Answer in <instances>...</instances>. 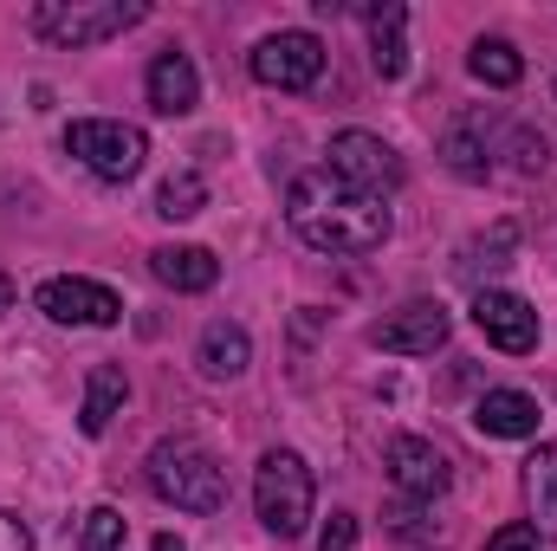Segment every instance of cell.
I'll return each mask as SVG.
<instances>
[{"label":"cell","mask_w":557,"mask_h":551,"mask_svg":"<svg viewBox=\"0 0 557 551\" xmlns=\"http://www.w3.org/2000/svg\"><path fill=\"white\" fill-rule=\"evenodd\" d=\"M143 91H149V111H162V118H188V111L201 105V72H195V59H188V52L162 46V52L149 59Z\"/></svg>","instance_id":"8fae6325"},{"label":"cell","mask_w":557,"mask_h":551,"mask_svg":"<svg viewBox=\"0 0 557 551\" xmlns=\"http://www.w3.org/2000/svg\"><path fill=\"white\" fill-rule=\"evenodd\" d=\"M143 20H149L143 0H39L33 7V33L52 46H104Z\"/></svg>","instance_id":"277c9868"},{"label":"cell","mask_w":557,"mask_h":551,"mask_svg":"<svg viewBox=\"0 0 557 551\" xmlns=\"http://www.w3.org/2000/svg\"><path fill=\"white\" fill-rule=\"evenodd\" d=\"M156 551H188V546H182L175 532H156Z\"/></svg>","instance_id":"484cf974"},{"label":"cell","mask_w":557,"mask_h":551,"mask_svg":"<svg viewBox=\"0 0 557 551\" xmlns=\"http://www.w3.org/2000/svg\"><path fill=\"white\" fill-rule=\"evenodd\" d=\"M318 551H357V513H331L318 532Z\"/></svg>","instance_id":"603a6c76"},{"label":"cell","mask_w":557,"mask_h":551,"mask_svg":"<svg viewBox=\"0 0 557 551\" xmlns=\"http://www.w3.org/2000/svg\"><path fill=\"white\" fill-rule=\"evenodd\" d=\"M473 421H480V434H493V441H525V434H539V403H532L525 390H486V396L473 403Z\"/></svg>","instance_id":"5bb4252c"},{"label":"cell","mask_w":557,"mask_h":551,"mask_svg":"<svg viewBox=\"0 0 557 551\" xmlns=\"http://www.w3.org/2000/svg\"><path fill=\"white\" fill-rule=\"evenodd\" d=\"M486 551H545V546H539V526H499Z\"/></svg>","instance_id":"cb8c5ba5"},{"label":"cell","mask_w":557,"mask_h":551,"mask_svg":"<svg viewBox=\"0 0 557 551\" xmlns=\"http://www.w3.org/2000/svg\"><path fill=\"white\" fill-rule=\"evenodd\" d=\"M143 474H149V493L169 500L175 513H221V506H227V474H221V461H214L201 441H188V434L156 441Z\"/></svg>","instance_id":"7a4b0ae2"},{"label":"cell","mask_w":557,"mask_h":551,"mask_svg":"<svg viewBox=\"0 0 557 551\" xmlns=\"http://www.w3.org/2000/svg\"><path fill=\"white\" fill-rule=\"evenodd\" d=\"M208 208V182L195 175V169H182V175H169L162 188H156V215L162 221H195Z\"/></svg>","instance_id":"ffe728a7"},{"label":"cell","mask_w":557,"mask_h":551,"mask_svg":"<svg viewBox=\"0 0 557 551\" xmlns=\"http://www.w3.org/2000/svg\"><path fill=\"white\" fill-rule=\"evenodd\" d=\"M0 311H13V279L0 273Z\"/></svg>","instance_id":"4316f807"},{"label":"cell","mask_w":557,"mask_h":551,"mask_svg":"<svg viewBox=\"0 0 557 551\" xmlns=\"http://www.w3.org/2000/svg\"><path fill=\"white\" fill-rule=\"evenodd\" d=\"M124 396H131V377L117 370V364H98L91 370V383H85V409H78V428L85 434H104L117 409H124Z\"/></svg>","instance_id":"e0dca14e"},{"label":"cell","mask_w":557,"mask_h":551,"mask_svg":"<svg viewBox=\"0 0 557 551\" xmlns=\"http://www.w3.org/2000/svg\"><path fill=\"white\" fill-rule=\"evenodd\" d=\"M389 480L409 500H434V493H447V454L421 434H396L389 441Z\"/></svg>","instance_id":"7c38bea8"},{"label":"cell","mask_w":557,"mask_h":551,"mask_svg":"<svg viewBox=\"0 0 557 551\" xmlns=\"http://www.w3.org/2000/svg\"><path fill=\"white\" fill-rule=\"evenodd\" d=\"M467 65H473V78H480V85H493V91H512V85L525 78V59H519V46H512V39H473Z\"/></svg>","instance_id":"d6986e66"},{"label":"cell","mask_w":557,"mask_h":551,"mask_svg":"<svg viewBox=\"0 0 557 551\" xmlns=\"http://www.w3.org/2000/svg\"><path fill=\"white\" fill-rule=\"evenodd\" d=\"M285 221L311 254H337V260H363L389 241V208L376 195H357V188L331 182L324 169L298 175L285 188Z\"/></svg>","instance_id":"6da1fadb"},{"label":"cell","mask_w":557,"mask_h":551,"mask_svg":"<svg viewBox=\"0 0 557 551\" xmlns=\"http://www.w3.org/2000/svg\"><path fill=\"white\" fill-rule=\"evenodd\" d=\"M324 175L344 182V188H357V195H376L383 201L403 182V156L376 137V131H337L331 149H324Z\"/></svg>","instance_id":"8992f818"},{"label":"cell","mask_w":557,"mask_h":551,"mask_svg":"<svg viewBox=\"0 0 557 551\" xmlns=\"http://www.w3.org/2000/svg\"><path fill=\"white\" fill-rule=\"evenodd\" d=\"M0 551H33V532H26L13 513H0Z\"/></svg>","instance_id":"d4e9b609"},{"label":"cell","mask_w":557,"mask_h":551,"mask_svg":"<svg viewBox=\"0 0 557 551\" xmlns=\"http://www.w3.org/2000/svg\"><path fill=\"white\" fill-rule=\"evenodd\" d=\"M253 506H260V526H267V532H278V539H298V532L311 526L318 480H311V467H305L292 448L260 454V474H253Z\"/></svg>","instance_id":"3957f363"},{"label":"cell","mask_w":557,"mask_h":551,"mask_svg":"<svg viewBox=\"0 0 557 551\" xmlns=\"http://www.w3.org/2000/svg\"><path fill=\"white\" fill-rule=\"evenodd\" d=\"M253 78L273 91H311L324 78V39L318 33H273L253 46Z\"/></svg>","instance_id":"52a82bcc"},{"label":"cell","mask_w":557,"mask_h":551,"mask_svg":"<svg viewBox=\"0 0 557 551\" xmlns=\"http://www.w3.org/2000/svg\"><path fill=\"white\" fill-rule=\"evenodd\" d=\"M525 500L539 513V539H557V441H539L525 461Z\"/></svg>","instance_id":"ac0fdd59"},{"label":"cell","mask_w":557,"mask_h":551,"mask_svg":"<svg viewBox=\"0 0 557 551\" xmlns=\"http://www.w3.org/2000/svg\"><path fill=\"white\" fill-rule=\"evenodd\" d=\"M65 149L98 182H131L143 169V156H149V137L137 124H124V118H78V124H65Z\"/></svg>","instance_id":"5b68a950"},{"label":"cell","mask_w":557,"mask_h":551,"mask_svg":"<svg viewBox=\"0 0 557 551\" xmlns=\"http://www.w3.org/2000/svg\"><path fill=\"white\" fill-rule=\"evenodd\" d=\"M78 546L85 551H131V526H124V513H117V506H91Z\"/></svg>","instance_id":"7402d4cb"},{"label":"cell","mask_w":557,"mask_h":551,"mask_svg":"<svg viewBox=\"0 0 557 551\" xmlns=\"http://www.w3.org/2000/svg\"><path fill=\"white\" fill-rule=\"evenodd\" d=\"M473 325H480V338H486L493 351H506V357L539 351V311H532L519 292H506V285L473 292Z\"/></svg>","instance_id":"30bf717a"},{"label":"cell","mask_w":557,"mask_h":551,"mask_svg":"<svg viewBox=\"0 0 557 551\" xmlns=\"http://www.w3.org/2000/svg\"><path fill=\"white\" fill-rule=\"evenodd\" d=\"M403 26H409V7H403V0L370 7V59H376V72H383V78H403V72H409Z\"/></svg>","instance_id":"2e32d148"},{"label":"cell","mask_w":557,"mask_h":551,"mask_svg":"<svg viewBox=\"0 0 557 551\" xmlns=\"http://www.w3.org/2000/svg\"><path fill=\"white\" fill-rule=\"evenodd\" d=\"M33 305H39L52 325H85V331H104V325L124 318V298H117L111 285H98V279H46V285L33 292Z\"/></svg>","instance_id":"9c48e42d"},{"label":"cell","mask_w":557,"mask_h":551,"mask_svg":"<svg viewBox=\"0 0 557 551\" xmlns=\"http://www.w3.org/2000/svg\"><path fill=\"white\" fill-rule=\"evenodd\" d=\"M149 273L162 279L169 292H208L221 279V260L208 247H156L149 254Z\"/></svg>","instance_id":"9a60e30c"},{"label":"cell","mask_w":557,"mask_h":551,"mask_svg":"<svg viewBox=\"0 0 557 551\" xmlns=\"http://www.w3.org/2000/svg\"><path fill=\"white\" fill-rule=\"evenodd\" d=\"M195 364H201L208 383H234V377H247V364H253V338H247L240 325L214 318V325L201 331V344H195Z\"/></svg>","instance_id":"4fadbf2b"},{"label":"cell","mask_w":557,"mask_h":551,"mask_svg":"<svg viewBox=\"0 0 557 551\" xmlns=\"http://www.w3.org/2000/svg\"><path fill=\"white\" fill-rule=\"evenodd\" d=\"M447 331H454L447 305H434V298H409L403 311H389V318L370 325V344L389 351V357H434V351L447 344Z\"/></svg>","instance_id":"ba28073f"},{"label":"cell","mask_w":557,"mask_h":551,"mask_svg":"<svg viewBox=\"0 0 557 551\" xmlns=\"http://www.w3.org/2000/svg\"><path fill=\"white\" fill-rule=\"evenodd\" d=\"M441 156H447V169H454L460 182H486V175H493V156H486V143L473 137L467 124H454V131H447Z\"/></svg>","instance_id":"44dd1931"}]
</instances>
